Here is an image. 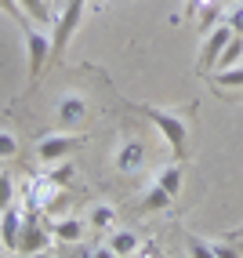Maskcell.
Masks as SVG:
<instances>
[{"mask_svg":"<svg viewBox=\"0 0 243 258\" xmlns=\"http://www.w3.org/2000/svg\"><path fill=\"white\" fill-rule=\"evenodd\" d=\"M131 109L138 116H145L149 124L160 131V139L167 142L171 157H185V146H189V131H193V109L196 106H185V109H167V106H152V102H131Z\"/></svg>","mask_w":243,"mask_h":258,"instance_id":"1","label":"cell"},{"mask_svg":"<svg viewBox=\"0 0 243 258\" xmlns=\"http://www.w3.org/2000/svg\"><path fill=\"white\" fill-rule=\"evenodd\" d=\"M22 44H26V66H29V88L44 77L47 62L55 58V44H51V33L40 22L22 26Z\"/></svg>","mask_w":243,"mask_h":258,"instance_id":"2","label":"cell"},{"mask_svg":"<svg viewBox=\"0 0 243 258\" xmlns=\"http://www.w3.org/2000/svg\"><path fill=\"white\" fill-rule=\"evenodd\" d=\"M88 146V131H65V127H55V131H47L40 135V142H37V157L44 167L51 164H58V160H69L76 149Z\"/></svg>","mask_w":243,"mask_h":258,"instance_id":"3","label":"cell"},{"mask_svg":"<svg viewBox=\"0 0 243 258\" xmlns=\"http://www.w3.org/2000/svg\"><path fill=\"white\" fill-rule=\"evenodd\" d=\"M55 247V233L51 226L40 218V211H29L22 222V233H19V244H15V254H47Z\"/></svg>","mask_w":243,"mask_h":258,"instance_id":"4","label":"cell"},{"mask_svg":"<svg viewBox=\"0 0 243 258\" xmlns=\"http://www.w3.org/2000/svg\"><path fill=\"white\" fill-rule=\"evenodd\" d=\"M91 120V102L76 95V91H65L58 102H55V124L65 127V131H80L84 124Z\"/></svg>","mask_w":243,"mask_h":258,"instance_id":"5","label":"cell"},{"mask_svg":"<svg viewBox=\"0 0 243 258\" xmlns=\"http://www.w3.org/2000/svg\"><path fill=\"white\" fill-rule=\"evenodd\" d=\"M232 37H236V29L225 22V19L214 22L211 29L203 33V47H200V70H203V73H211L214 66H218V55L225 51V44H229Z\"/></svg>","mask_w":243,"mask_h":258,"instance_id":"6","label":"cell"},{"mask_svg":"<svg viewBox=\"0 0 243 258\" xmlns=\"http://www.w3.org/2000/svg\"><path fill=\"white\" fill-rule=\"evenodd\" d=\"M113 167L120 175H138V171L145 167V146L138 139H124L113 149Z\"/></svg>","mask_w":243,"mask_h":258,"instance_id":"7","label":"cell"},{"mask_svg":"<svg viewBox=\"0 0 243 258\" xmlns=\"http://www.w3.org/2000/svg\"><path fill=\"white\" fill-rule=\"evenodd\" d=\"M106 244H109V251L116 258H131V254L142 251V236H138L134 229H127V226H113L106 233Z\"/></svg>","mask_w":243,"mask_h":258,"instance_id":"8","label":"cell"},{"mask_svg":"<svg viewBox=\"0 0 243 258\" xmlns=\"http://www.w3.org/2000/svg\"><path fill=\"white\" fill-rule=\"evenodd\" d=\"M22 222H26V211H19L15 204H8V208H4V215H0V240L8 244V251H11V254H15V244H19Z\"/></svg>","mask_w":243,"mask_h":258,"instance_id":"9","label":"cell"},{"mask_svg":"<svg viewBox=\"0 0 243 258\" xmlns=\"http://www.w3.org/2000/svg\"><path fill=\"white\" fill-rule=\"evenodd\" d=\"M47 226H51V233H55V240H65V244H76V240H84V218H76V215L51 218Z\"/></svg>","mask_w":243,"mask_h":258,"instance_id":"10","label":"cell"},{"mask_svg":"<svg viewBox=\"0 0 243 258\" xmlns=\"http://www.w3.org/2000/svg\"><path fill=\"white\" fill-rule=\"evenodd\" d=\"M182 178H185V167H182V160L175 157V160H171V164H164L160 171H156V185H160V189H167V193L171 197H178L182 193Z\"/></svg>","mask_w":243,"mask_h":258,"instance_id":"11","label":"cell"},{"mask_svg":"<svg viewBox=\"0 0 243 258\" xmlns=\"http://www.w3.org/2000/svg\"><path fill=\"white\" fill-rule=\"evenodd\" d=\"M189 254H203V258H232L236 251L229 244H214V240H207V236H196V233H189Z\"/></svg>","mask_w":243,"mask_h":258,"instance_id":"12","label":"cell"},{"mask_svg":"<svg viewBox=\"0 0 243 258\" xmlns=\"http://www.w3.org/2000/svg\"><path fill=\"white\" fill-rule=\"evenodd\" d=\"M84 218H88V226H91L95 233H102V236H106V233L116 226V208H113V204H91Z\"/></svg>","mask_w":243,"mask_h":258,"instance_id":"13","label":"cell"},{"mask_svg":"<svg viewBox=\"0 0 243 258\" xmlns=\"http://www.w3.org/2000/svg\"><path fill=\"white\" fill-rule=\"evenodd\" d=\"M211 84H214L218 91H239V88H243V62L211 70Z\"/></svg>","mask_w":243,"mask_h":258,"instance_id":"14","label":"cell"},{"mask_svg":"<svg viewBox=\"0 0 243 258\" xmlns=\"http://www.w3.org/2000/svg\"><path fill=\"white\" fill-rule=\"evenodd\" d=\"M171 204H175V197L167 193V189H160L156 182H149V189H145V197L138 200V211H171Z\"/></svg>","mask_w":243,"mask_h":258,"instance_id":"15","label":"cell"},{"mask_svg":"<svg viewBox=\"0 0 243 258\" xmlns=\"http://www.w3.org/2000/svg\"><path fill=\"white\" fill-rule=\"evenodd\" d=\"M236 62H243V33H236V37L225 44V51L218 55V66H214V70H221V66H236Z\"/></svg>","mask_w":243,"mask_h":258,"instance_id":"16","label":"cell"},{"mask_svg":"<svg viewBox=\"0 0 243 258\" xmlns=\"http://www.w3.org/2000/svg\"><path fill=\"white\" fill-rule=\"evenodd\" d=\"M22 4V11L29 15L33 22H40V26H47L51 22V11H47V0H19Z\"/></svg>","mask_w":243,"mask_h":258,"instance_id":"17","label":"cell"},{"mask_svg":"<svg viewBox=\"0 0 243 258\" xmlns=\"http://www.w3.org/2000/svg\"><path fill=\"white\" fill-rule=\"evenodd\" d=\"M15 157H19V135L0 131V160H15Z\"/></svg>","mask_w":243,"mask_h":258,"instance_id":"18","label":"cell"},{"mask_svg":"<svg viewBox=\"0 0 243 258\" xmlns=\"http://www.w3.org/2000/svg\"><path fill=\"white\" fill-rule=\"evenodd\" d=\"M0 11H4L8 15V19H15V22H19V26H29L33 19H29V15L22 11V4H19V0H0Z\"/></svg>","mask_w":243,"mask_h":258,"instance_id":"19","label":"cell"},{"mask_svg":"<svg viewBox=\"0 0 243 258\" xmlns=\"http://www.w3.org/2000/svg\"><path fill=\"white\" fill-rule=\"evenodd\" d=\"M221 19L229 22L236 33H243V0H236V4H229V8H221Z\"/></svg>","mask_w":243,"mask_h":258,"instance_id":"20","label":"cell"},{"mask_svg":"<svg viewBox=\"0 0 243 258\" xmlns=\"http://www.w3.org/2000/svg\"><path fill=\"white\" fill-rule=\"evenodd\" d=\"M8 204H15V178L11 175H0V211H4Z\"/></svg>","mask_w":243,"mask_h":258,"instance_id":"21","label":"cell"},{"mask_svg":"<svg viewBox=\"0 0 243 258\" xmlns=\"http://www.w3.org/2000/svg\"><path fill=\"white\" fill-rule=\"evenodd\" d=\"M47 175L55 178L58 185H65L69 178H73V164H69V160H58V164H51V171H47Z\"/></svg>","mask_w":243,"mask_h":258,"instance_id":"22","label":"cell"},{"mask_svg":"<svg viewBox=\"0 0 243 258\" xmlns=\"http://www.w3.org/2000/svg\"><path fill=\"white\" fill-rule=\"evenodd\" d=\"M239 236H243V226H239V229H232V233L225 236V240H239Z\"/></svg>","mask_w":243,"mask_h":258,"instance_id":"23","label":"cell"},{"mask_svg":"<svg viewBox=\"0 0 243 258\" xmlns=\"http://www.w3.org/2000/svg\"><path fill=\"white\" fill-rule=\"evenodd\" d=\"M0 254H11V251H8V244H4V240H0Z\"/></svg>","mask_w":243,"mask_h":258,"instance_id":"24","label":"cell"},{"mask_svg":"<svg viewBox=\"0 0 243 258\" xmlns=\"http://www.w3.org/2000/svg\"><path fill=\"white\" fill-rule=\"evenodd\" d=\"M0 175H4V171H0Z\"/></svg>","mask_w":243,"mask_h":258,"instance_id":"25","label":"cell"}]
</instances>
